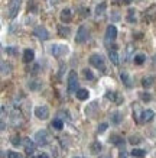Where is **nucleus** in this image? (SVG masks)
<instances>
[{"label":"nucleus","instance_id":"f704fd0d","mask_svg":"<svg viewBox=\"0 0 156 158\" xmlns=\"http://www.w3.org/2000/svg\"><path fill=\"white\" fill-rule=\"evenodd\" d=\"M6 54H9V55H16V48L14 47H7V48L5 49Z\"/></svg>","mask_w":156,"mask_h":158},{"label":"nucleus","instance_id":"f03ea898","mask_svg":"<svg viewBox=\"0 0 156 158\" xmlns=\"http://www.w3.org/2000/svg\"><path fill=\"white\" fill-rule=\"evenodd\" d=\"M35 141H36V144L45 147V145H48L51 142V135L48 134L45 129H41L36 132V135H35Z\"/></svg>","mask_w":156,"mask_h":158},{"label":"nucleus","instance_id":"c756f323","mask_svg":"<svg viewBox=\"0 0 156 158\" xmlns=\"http://www.w3.org/2000/svg\"><path fill=\"white\" fill-rule=\"evenodd\" d=\"M10 142H12V145H14V147H19L22 141H20V136H19V135H13V136L10 138Z\"/></svg>","mask_w":156,"mask_h":158},{"label":"nucleus","instance_id":"dca6fc26","mask_svg":"<svg viewBox=\"0 0 156 158\" xmlns=\"http://www.w3.org/2000/svg\"><path fill=\"white\" fill-rule=\"evenodd\" d=\"M110 142L113 145H117V147H122V145L124 147V139L120 135H111L110 136Z\"/></svg>","mask_w":156,"mask_h":158},{"label":"nucleus","instance_id":"72a5a7b5","mask_svg":"<svg viewBox=\"0 0 156 158\" xmlns=\"http://www.w3.org/2000/svg\"><path fill=\"white\" fill-rule=\"evenodd\" d=\"M140 99H142L143 102H150L152 96L149 94V93H140Z\"/></svg>","mask_w":156,"mask_h":158},{"label":"nucleus","instance_id":"aec40b11","mask_svg":"<svg viewBox=\"0 0 156 158\" xmlns=\"http://www.w3.org/2000/svg\"><path fill=\"white\" fill-rule=\"evenodd\" d=\"M109 58H110V61L113 62L114 65H118V62H120V58H118V54L116 52V51H111V49H110L109 51Z\"/></svg>","mask_w":156,"mask_h":158},{"label":"nucleus","instance_id":"20e7f679","mask_svg":"<svg viewBox=\"0 0 156 158\" xmlns=\"http://www.w3.org/2000/svg\"><path fill=\"white\" fill-rule=\"evenodd\" d=\"M20 9V0H10L9 6H7V18L13 19L16 15L19 13Z\"/></svg>","mask_w":156,"mask_h":158},{"label":"nucleus","instance_id":"b1692460","mask_svg":"<svg viewBox=\"0 0 156 158\" xmlns=\"http://www.w3.org/2000/svg\"><path fill=\"white\" fill-rule=\"evenodd\" d=\"M90 151L93 154H100V151H101V144L97 142V141H94V142L90 145Z\"/></svg>","mask_w":156,"mask_h":158},{"label":"nucleus","instance_id":"bb28decb","mask_svg":"<svg viewBox=\"0 0 156 158\" xmlns=\"http://www.w3.org/2000/svg\"><path fill=\"white\" fill-rule=\"evenodd\" d=\"M52 128L57 131H61L62 128H64V122H62L61 119H54V122H52Z\"/></svg>","mask_w":156,"mask_h":158},{"label":"nucleus","instance_id":"4c0bfd02","mask_svg":"<svg viewBox=\"0 0 156 158\" xmlns=\"http://www.w3.org/2000/svg\"><path fill=\"white\" fill-rule=\"evenodd\" d=\"M118 158H127V152H126V149H124V148H123V151H120Z\"/></svg>","mask_w":156,"mask_h":158},{"label":"nucleus","instance_id":"ddd939ff","mask_svg":"<svg viewBox=\"0 0 156 158\" xmlns=\"http://www.w3.org/2000/svg\"><path fill=\"white\" fill-rule=\"evenodd\" d=\"M35 60V52L32 49H25L23 51V62L25 64H30Z\"/></svg>","mask_w":156,"mask_h":158},{"label":"nucleus","instance_id":"cd10ccee","mask_svg":"<svg viewBox=\"0 0 156 158\" xmlns=\"http://www.w3.org/2000/svg\"><path fill=\"white\" fill-rule=\"evenodd\" d=\"M132 155H133L134 158H143L145 155H146V152H145L143 149H137V148H134V149L132 151Z\"/></svg>","mask_w":156,"mask_h":158},{"label":"nucleus","instance_id":"58836bf2","mask_svg":"<svg viewBox=\"0 0 156 158\" xmlns=\"http://www.w3.org/2000/svg\"><path fill=\"white\" fill-rule=\"evenodd\" d=\"M33 158H48L45 154H42V155H36V157H33Z\"/></svg>","mask_w":156,"mask_h":158},{"label":"nucleus","instance_id":"9d476101","mask_svg":"<svg viewBox=\"0 0 156 158\" xmlns=\"http://www.w3.org/2000/svg\"><path fill=\"white\" fill-rule=\"evenodd\" d=\"M23 147H25V152L28 154V155L35 152V144H33V141H30L29 138L23 139Z\"/></svg>","mask_w":156,"mask_h":158},{"label":"nucleus","instance_id":"f3484780","mask_svg":"<svg viewBox=\"0 0 156 158\" xmlns=\"http://www.w3.org/2000/svg\"><path fill=\"white\" fill-rule=\"evenodd\" d=\"M58 34H59V36H62V38H66L68 35L71 34V29L68 28V26H65V25H59V26H58Z\"/></svg>","mask_w":156,"mask_h":158},{"label":"nucleus","instance_id":"39448f33","mask_svg":"<svg viewBox=\"0 0 156 158\" xmlns=\"http://www.w3.org/2000/svg\"><path fill=\"white\" fill-rule=\"evenodd\" d=\"M90 36V32H88V29L85 28L84 25H81L78 31H77V36H75V42L77 44H84L87 39Z\"/></svg>","mask_w":156,"mask_h":158},{"label":"nucleus","instance_id":"4be33fe9","mask_svg":"<svg viewBox=\"0 0 156 158\" xmlns=\"http://www.w3.org/2000/svg\"><path fill=\"white\" fill-rule=\"evenodd\" d=\"M110 118H111V123H113V125H118L120 122H122V119H123L120 112H113Z\"/></svg>","mask_w":156,"mask_h":158},{"label":"nucleus","instance_id":"c9c22d12","mask_svg":"<svg viewBox=\"0 0 156 158\" xmlns=\"http://www.w3.org/2000/svg\"><path fill=\"white\" fill-rule=\"evenodd\" d=\"M107 128H109V125H107V123H101V125H98V129H97V131H98V134H103Z\"/></svg>","mask_w":156,"mask_h":158},{"label":"nucleus","instance_id":"4468645a","mask_svg":"<svg viewBox=\"0 0 156 158\" xmlns=\"http://www.w3.org/2000/svg\"><path fill=\"white\" fill-rule=\"evenodd\" d=\"M10 119H12V123L14 125V126H18V125H20L22 123V113H20L19 110H13V112H12V118H10Z\"/></svg>","mask_w":156,"mask_h":158},{"label":"nucleus","instance_id":"7ed1b4c3","mask_svg":"<svg viewBox=\"0 0 156 158\" xmlns=\"http://www.w3.org/2000/svg\"><path fill=\"white\" fill-rule=\"evenodd\" d=\"M77 86H78V76L75 71H70L68 74V91L70 93H77Z\"/></svg>","mask_w":156,"mask_h":158},{"label":"nucleus","instance_id":"2f4dec72","mask_svg":"<svg viewBox=\"0 0 156 158\" xmlns=\"http://www.w3.org/2000/svg\"><path fill=\"white\" fill-rule=\"evenodd\" d=\"M129 141H130L132 144H139V142L142 141V138H140L139 135H133V136H130V138H129Z\"/></svg>","mask_w":156,"mask_h":158},{"label":"nucleus","instance_id":"a19ab883","mask_svg":"<svg viewBox=\"0 0 156 158\" xmlns=\"http://www.w3.org/2000/svg\"><path fill=\"white\" fill-rule=\"evenodd\" d=\"M75 158H84V157H75Z\"/></svg>","mask_w":156,"mask_h":158},{"label":"nucleus","instance_id":"2eb2a0df","mask_svg":"<svg viewBox=\"0 0 156 158\" xmlns=\"http://www.w3.org/2000/svg\"><path fill=\"white\" fill-rule=\"evenodd\" d=\"M75 96L78 100H87L88 97H90V93H88V90L87 89H78L75 93Z\"/></svg>","mask_w":156,"mask_h":158},{"label":"nucleus","instance_id":"473e14b6","mask_svg":"<svg viewBox=\"0 0 156 158\" xmlns=\"http://www.w3.org/2000/svg\"><path fill=\"white\" fill-rule=\"evenodd\" d=\"M7 158H22V155L16 151H7Z\"/></svg>","mask_w":156,"mask_h":158},{"label":"nucleus","instance_id":"393cba45","mask_svg":"<svg viewBox=\"0 0 156 158\" xmlns=\"http://www.w3.org/2000/svg\"><path fill=\"white\" fill-rule=\"evenodd\" d=\"M145 60H146V57H145L143 54H137V55H134V58H133L134 64H137V65H142L143 62H145Z\"/></svg>","mask_w":156,"mask_h":158},{"label":"nucleus","instance_id":"0eeeda50","mask_svg":"<svg viewBox=\"0 0 156 158\" xmlns=\"http://www.w3.org/2000/svg\"><path fill=\"white\" fill-rule=\"evenodd\" d=\"M33 35L38 36L41 41H48V39H49V32H48V29L45 28V26H38V28H35Z\"/></svg>","mask_w":156,"mask_h":158},{"label":"nucleus","instance_id":"e433bc0d","mask_svg":"<svg viewBox=\"0 0 156 158\" xmlns=\"http://www.w3.org/2000/svg\"><path fill=\"white\" fill-rule=\"evenodd\" d=\"M133 13H134V9H130L129 10V22H134V18H133Z\"/></svg>","mask_w":156,"mask_h":158},{"label":"nucleus","instance_id":"6ab92c4d","mask_svg":"<svg viewBox=\"0 0 156 158\" xmlns=\"http://www.w3.org/2000/svg\"><path fill=\"white\" fill-rule=\"evenodd\" d=\"M120 80L124 83V86L126 87H132V80H130V77L126 71H122L120 73Z\"/></svg>","mask_w":156,"mask_h":158},{"label":"nucleus","instance_id":"1a4fd4ad","mask_svg":"<svg viewBox=\"0 0 156 158\" xmlns=\"http://www.w3.org/2000/svg\"><path fill=\"white\" fill-rule=\"evenodd\" d=\"M117 38V29L114 25H109L107 29H106V39L107 41H114Z\"/></svg>","mask_w":156,"mask_h":158},{"label":"nucleus","instance_id":"a211bd4d","mask_svg":"<svg viewBox=\"0 0 156 158\" xmlns=\"http://www.w3.org/2000/svg\"><path fill=\"white\" fill-rule=\"evenodd\" d=\"M153 83H155V78L152 76H147V77H143L142 78V86L145 89H149V87L153 86Z\"/></svg>","mask_w":156,"mask_h":158},{"label":"nucleus","instance_id":"9b49d317","mask_svg":"<svg viewBox=\"0 0 156 158\" xmlns=\"http://www.w3.org/2000/svg\"><path fill=\"white\" fill-rule=\"evenodd\" d=\"M59 18L64 23H70L72 20V13H71V9H62L61 10V15H59Z\"/></svg>","mask_w":156,"mask_h":158},{"label":"nucleus","instance_id":"c85d7f7f","mask_svg":"<svg viewBox=\"0 0 156 158\" xmlns=\"http://www.w3.org/2000/svg\"><path fill=\"white\" fill-rule=\"evenodd\" d=\"M29 89L30 90H39V87H41V83L38 80H32V81H29Z\"/></svg>","mask_w":156,"mask_h":158},{"label":"nucleus","instance_id":"423d86ee","mask_svg":"<svg viewBox=\"0 0 156 158\" xmlns=\"http://www.w3.org/2000/svg\"><path fill=\"white\" fill-rule=\"evenodd\" d=\"M35 116L41 120H46L49 118V109H48L46 106H38L35 109Z\"/></svg>","mask_w":156,"mask_h":158},{"label":"nucleus","instance_id":"ea45409f","mask_svg":"<svg viewBox=\"0 0 156 158\" xmlns=\"http://www.w3.org/2000/svg\"><path fill=\"white\" fill-rule=\"evenodd\" d=\"M133 0H123V3H126V5H129V3H132Z\"/></svg>","mask_w":156,"mask_h":158},{"label":"nucleus","instance_id":"f257e3e1","mask_svg":"<svg viewBox=\"0 0 156 158\" xmlns=\"http://www.w3.org/2000/svg\"><path fill=\"white\" fill-rule=\"evenodd\" d=\"M90 64L93 67H95L100 71H106V62H104V58L100 55V54H93L90 57Z\"/></svg>","mask_w":156,"mask_h":158},{"label":"nucleus","instance_id":"6e6552de","mask_svg":"<svg viewBox=\"0 0 156 158\" xmlns=\"http://www.w3.org/2000/svg\"><path fill=\"white\" fill-rule=\"evenodd\" d=\"M51 52L52 55H55V57H62V55H65L68 52V47L66 45H52L51 47Z\"/></svg>","mask_w":156,"mask_h":158},{"label":"nucleus","instance_id":"7c9ffc66","mask_svg":"<svg viewBox=\"0 0 156 158\" xmlns=\"http://www.w3.org/2000/svg\"><path fill=\"white\" fill-rule=\"evenodd\" d=\"M82 74H84V77L87 80H94V74H93L88 68H84V70H82Z\"/></svg>","mask_w":156,"mask_h":158},{"label":"nucleus","instance_id":"f8f14e48","mask_svg":"<svg viewBox=\"0 0 156 158\" xmlns=\"http://www.w3.org/2000/svg\"><path fill=\"white\" fill-rule=\"evenodd\" d=\"M153 118H155V113H153V110L146 109V110H143L142 115H140V122H150Z\"/></svg>","mask_w":156,"mask_h":158},{"label":"nucleus","instance_id":"5701e85b","mask_svg":"<svg viewBox=\"0 0 156 158\" xmlns=\"http://www.w3.org/2000/svg\"><path fill=\"white\" fill-rule=\"evenodd\" d=\"M10 73H12V65L7 64L6 61H2V74H3V76H7Z\"/></svg>","mask_w":156,"mask_h":158},{"label":"nucleus","instance_id":"a878e982","mask_svg":"<svg viewBox=\"0 0 156 158\" xmlns=\"http://www.w3.org/2000/svg\"><path fill=\"white\" fill-rule=\"evenodd\" d=\"M106 9H107V5L106 3H100L98 6H97V9H95V13H97V16H101V15H104V12H106Z\"/></svg>","mask_w":156,"mask_h":158},{"label":"nucleus","instance_id":"412c9836","mask_svg":"<svg viewBox=\"0 0 156 158\" xmlns=\"http://www.w3.org/2000/svg\"><path fill=\"white\" fill-rule=\"evenodd\" d=\"M106 97H107L109 100H111V102H116V103H122V99H117L118 94L116 93V91H107V93H106Z\"/></svg>","mask_w":156,"mask_h":158}]
</instances>
